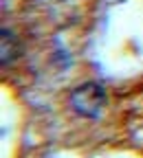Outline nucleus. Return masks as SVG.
Returning a JSON list of instances; mask_svg holds the SVG:
<instances>
[{
  "instance_id": "f03ea898",
  "label": "nucleus",
  "mask_w": 143,
  "mask_h": 158,
  "mask_svg": "<svg viewBox=\"0 0 143 158\" xmlns=\"http://www.w3.org/2000/svg\"><path fill=\"white\" fill-rule=\"evenodd\" d=\"M0 42H2V66H9V64H13L15 59L20 57V51H22V48H20L15 35L9 29H2V37H0Z\"/></svg>"
},
{
  "instance_id": "f257e3e1",
  "label": "nucleus",
  "mask_w": 143,
  "mask_h": 158,
  "mask_svg": "<svg viewBox=\"0 0 143 158\" xmlns=\"http://www.w3.org/2000/svg\"><path fill=\"white\" fill-rule=\"evenodd\" d=\"M106 101H108L106 90L97 81H84L75 86L68 94V106L77 116H84V118H97L101 110L106 108Z\"/></svg>"
}]
</instances>
